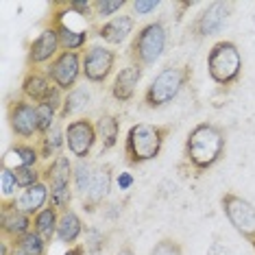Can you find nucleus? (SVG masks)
<instances>
[{"label":"nucleus","instance_id":"38","mask_svg":"<svg viewBox=\"0 0 255 255\" xmlns=\"http://www.w3.org/2000/svg\"><path fill=\"white\" fill-rule=\"evenodd\" d=\"M205 255H229V253H227V249L220 245V242H214V245L207 249V253H205Z\"/></svg>","mask_w":255,"mask_h":255},{"label":"nucleus","instance_id":"25","mask_svg":"<svg viewBox=\"0 0 255 255\" xmlns=\"http://www.w3.org/2000/svg\"><path fill=\"white\" fill-rule=\"evenodd\" d=\"M88 101H90V92L88 90L85 88H74L72 92H68V94L63 96V107L59 112V118L61 120L70 118L74 112H79L81 107L88 105Z\"/></svg>","mask_w":255,"mask_h":255},{"label":"nucleus","instance_id":"4","mask_svg":"<svg viewBox=\"0 0 255 255\" xmlns=\"http://www.w3.org/2000/svg\"><path fill=\"white\" fill-rule=\"evenodd\" d=\"M207 74L220 90H229L242 77V53L231 39H220L207 53Z\"/></svg>","mask_w":255,"mask_h":255},{"label":"nucleus","instance_id":"29","mask_svg":"<svg viewBox=\"0 0 255 255\" xmlns=\"http://www.w3.org/2000/svg\"><path fill=\"white\" fill-rule=\"evenodd\" d=\"M11 170H13V177L22 190L42 181V170L37 166H20V168H11Z\"/></svg>","mask_w":255,"mask_h":255},{"label":"nucleus","instance_id":"42","mask_svg":"<svg viewBox=\"0 0 255 255\" xmlns=\"http://www.w3.org/2000/svg\"><path fill=\"white\" fill-rule=\"evenodd\" d=\"M253 26H255V11H253Z\"/></svg>","mask_w":255,"mask_h":255},{"label":"nucleus","instance_id":"14","mask_svg":"<svg viewBox=\"0 0 255 255\" xmlns=\"http://www.w3.org/2000/svg\"><path fill=\"white\" fill-rule=\"evenodd\" d=\"M20 90H22V96H24L26 101H31L33 105H46V103L50 101V96L59 88H55L53 81L46 77L44 72L31 68V70L24 74V79H22Z\"/></svg>","mask_w":255,"mask_h":255},{"label":"nucleus","instance_id":"22","mask_svg":"<svg viewBox=\"0 0 255 255\" xmlns=\"http://www.w3.org/2000/svg\"><path fill=\"white\" fill-rule=\"evenodd\" d=\"M96 133H98V140H101L103 153H107V150H112L118 144L120 120L114 114H101V118L96 120Z\"/></svg>","mask_w":255,"mask_h":255},{"label":"nucleus","instance_id":"36","mask_svg":"<svg viewBox=\"0 0 255 255\" xmlns=\"http://www.w3.org/2000/svg\"><path fill=\"white\" fill-rule=\"evenodd\" d=\"M159 0H133L129 7L133 9V13L135 15H148L153 13L155 9H159Z\"/></svg>","mask_w":255,"mask_h":255},{"label":"nucleus","instance_id":"1","mask_svg":"<svg viewBox=\"0 0 255 255\" xmlns=\"http://www.w3.org/2000/svg\"><path fill=\"white\" fill-rule=\"evenodd\" d=\"M227 150V133L216 123H199L192 127L183 144V166L196 177L212 170Z\"/></svg>","mask_w":255,"mask_h":255},{"label":"nucleus","instance_id":"40","mask_svg":"<svg viewBox=\"0 0 255 255\" xmlns=\"http://www.w3.org/2000/svg\"><path fill=\"white\" fill-rule=\"evenodd\" d=\"M9 255H28V253L20 245H15V242H9Z\"/></svg>","mask_w":255,"mask_h":255},{"label":"nucleus","instance_id":"27","mask_svg":"<svg viewBox=\"0 0 255 255\" xmlns=\"http://www.w3.org/2000/svg\"><path fill=\"white\" fill-rule=\"evenodd\" d=\"M129 0H92V9H94V18H116L118 11L129 7Z\"/></svg>","mask_w":255,"mask_h":255},{"label":"nucleus","instance_id":"8","mask_svg":"<svg viewBox=\"0 0 255 255\" xmlns=\"http://www.w3.org/2000/svg\"><path fill=\"white\" fill-rule=\"evenodd\" d=\"M234 9H236V4L231 2V0H216V2H210L192 22H190V35L194 39H205L210 35H216V33H220L223 26L227 24V20H229V15L234 13Z\"/></svg>","mask_w":255,"mask_h":255},{"label":"nucleus","instance_id":"17","mask_svg":"<svg viewBox=\"0 0 255 255\" xmlns=\"http://www.w3.org/2000/svg\"><path fill=\"white\" fill-rule=\"evenodd\" d=\"M42 181L48 185V190H66L70 188V183L74 181V166L68 159V155H57L50 161L48 168L42 170Z\"/></svg>","mask_w":255,"mask_h":255},{"label":"nucleus","instance_id":"20","mask_svg":"<svg viewBox=\"0 0 255 255\" xmlns=\"http://www.w3.org/2000/svg\"><path fill=\"white\" fill-rule=\"evenodd\" d=\"M48 196H50V190L48 185L44 181H39L35 185H31V188L22 190V194L18 196V207L22 212H26L28 216L35 218L39 212L46 207V203H48Z\"/></svg>","mask_w":255,"mask_h":255},{"label":"nucleus","instance_id":"32","mask_svg":"<svg viewBox=\"0 0 255 255\" xmlns=\"http://www.w3.org/2000/svg\"><path fill=\"white\" fill-rule=\"evenodd\" d=\"M148 255H183V247L175 238H161L153 245Z\"/></svg>","mask_w":255,"mask_h":255},{"label":"nucleus","instance_id":"11","mask_svg":"<svg viewBox=\"0 0 255 255\" xmlns=\"http://www.w3.org/2000/svg\"><path fill=\"white\" fill-rule=\"evenodd\" d=\"M116 59H118V53L107 46H90L83 53V77L90 83H105L109 79V74L114 72Z\"/></svg>","mask_w":255,"mask_h":255},{"label":"nucleus","instance_id":"18","mask_svg":"<svg viewBox=\"0 0 255 255\" xmlns=\"http://www.w3.org/2000/svg\"><path fill=\"white\" fill-rule=\"evenodd\" d=\"M144 68L140 66H127L123 68L118 74H116L114 83H112V98L118 103H129L133 96H135L137 83L142 81Z\"/></svg>","mask_w":255,"mask_h":255},{"label":"nucleus","instance_id":"16","mask_svg":"<svg viewBox=\"0 0 255 255\" xmlns=\"http://www.w3.org/2000/svg\"><path fill=\"white\" fill-rule=\"evenodd\" d=\"M59 48H61V42H59V35H57L55 28L46 26L39 35L33 39L31 46H28V66H39V63H46V61H53L57 55H59Z\"/></svg>","mask_w":255,"mask_h":255},{"label":"nucleus","instance_id":"3","mask_svg":"<svg viewBox=\"0 0 255 255\" xmlns=\"http://www.w3.org/2000/svg\"><path fill=\"white\" fill-rule=\"evenodd\" d=\"M192 79V68L190 66H168L164 68L157 77L150 81V85L144 90L142 105L146 109H161L170 105L175 98L181 94V90Z\"/></svg>","mask_w":255,"mask_h":255},{"label":"nucleus","instance_id":"19","mask_svg":"<svg viewBox=\"0 0 255 255\" xmlns=\"http://www.w3.org/2000/svg\"><path fill=\"white\" fill-rule=\"evenodd\" d=\"M133 26H135V22H133L131 15H116V18L103 22V24L96 28V35L101 37L103 42L118 46L133 33Z\"/></svg>","mask_w":255,"mask_h":255},{"label":"nucleus","instance_id":"2","mask_svg":"<svg viewBox=\"0 0 255 255\" xmlns=\"http://www.w3.org/2000/svg\"><path fill=\"white\" fill-rule=\"evenodd\" d=\"M170 131H172L170 125H150V123L133 125L125 137V161L135 168L157 159Z\"/></svg>","mask_w":255,"mask_h":255},{"label":"nucleus","instance_id":"28","mask_svg":"<svg viewBox=\"0 0 255 255\" xmlns=\"http://www.w3.org/2000/svg\"><path fill=\"white\" fill-rule=\"evenodd\" d=\"M85 249H88L90 255H101L103 251H105L107 247V234H103L101 229L96 227H85Z\"/></svg>","mask_w":255,"mask_h":255},{"label":"nucleus","instance_id":"31","mask_svg":"<svg viewBox=\"0 0 255 255\" xmlns=\"http://www.w3.org/2000/svg\"><path fill=\"white\" fill-rule=\"evenodd\" d=\"M94 168H92L90 161L81 159L77 166H74V185H77V190L81 194H85V190L90 188L92 179H94Z\"/></svg>","mask_w":255,"mask_h":255},{"label":"nucleus","instance_id":"41","mask_svg":"<svg viewBox=\"0 0 255 255\" xmlns=\"http://www.w3.org/2000/svg\"><path fill=\"white\" fill-rule=\"evenodd\" d=\"M116 255H135V251H133L131 245H125V247H120V251L116 253Z\"/></svg>","mask_w":255,"mask_h":255},{"label":"nucleus","instance_id":"15","mask_svg":"<svg viewBox=\"0 0 255 255\" xmlns=\"http://www.w3.org/2000/svg\"><path fill=\"white\" fill-rule=\"evenodd\" d=\"M109 190H112V164H103L101 168H96L94 179H92L90 188L83 194V201H81L83 210L94 214L103 205V201L109 196Z\"/></svg>","mask_w":255,"mask_h":255},{"label":"nucleus","instance_id":"33","mask_svg":"<svg viewBox=\"0 0 255 255\" xmlns=\"http://www.w3.org/2000/svg\"><path fill=\"white\" fill-rule=\"evenodd\" d=\"M70 203H72V190L66 188V190H53L48 196V205L55 207L59 214L63 212H70Z\"/></svg>","mask_w":255,"mask_h":255},{"label":"nucleus","instance_id":"10","mask_svg":"<svg viewBox=\"0 0 255 255\" xmlns=\"http://www.w3.org/2000/svg\"><path fill=\"white\" fill-rule=\"evenodd\" d=\"M7 120L13 131V135L22 140H31L39 135V125H37V105L26 101L24 96L13 98L7 105Z\"/></svg>","mask_w":255,"mask_h":255},{"label":"nucleus","instance_id":"23","mask_svg":"<svg viewBox=\"0 0 255 255\" xmlns=\"http://www.w3.org/2000/svg\"><path fill=\"white\" fill-rule=\"evenodd\" d=\"M59 218L61 214L55 210V207H44L42 212L37 214L35 218H33V231L39 234L44 238L46 242H50L53 238L57 236V227H59Z\"/></svg>","mask_w":255,"mask_h":255},{"label":"nucleus","instance_id":"7","mask_svg":"<svg viewBox=\"0 0 255 255\" xmlns=\"http://www.w3.org/2000/svg\"><path fill=\"white\" fill-rule=\"evenodd\" d=\"M220 207L229 225L251 245L255 253V205L236 192H225L220 196Z\"/></svg>","mask_w":255,"mask_h":255},{"label":"nucleus","instance_id":"9","mask_svg":"<svg viewBox=\"0 0 255 255\" xmlns=\"http://www.w3.org/2000/svg\"><path fill=\"white\" fill-rule=\"evenodd\" d=\"M81 74H83V55L72 50H61L46 68V77L61 92H72L77 88Z\"/></svg>","mask_w":255,"mask_h":255},{"label":"nucleus","instance_id":"30","mask_svg":"<svg viewBox=\"0 0 255 255\" xmlns=\"http://www.w3.org/2000/svg\"><path fill=\"white\" fill-rule=\"evenodd\" d=\"M15 245H20L28 255H46L48 242H46L39 234H35V231H28L26 236H22L20 240H15Z\"/></svg>","mask_w":255,"mask_h":255},{"label":"nucleus","instance_id":"39","mask_svg":"<svg viewBox=\"0 0 255 255\" xmlns=\"http://www.w3.org/2000/svg\"><path fill=\"white\" fill-rule=\"evenodd\" d=\"M85 253H88L85 245H72V247H68V251L63 255H85Z\"/></svg>","mask_w":255,"mask_h":255},{"label":"nucleus","instance_id":"24","mask_svg":"<svg viewBox=\"0 0 255 255\" xmlns=\"http://www.w3.org/2000/svg\"><path fill=\"white\" fill-rule=\"evenodd\" d=\"M66 142V131H61L59 127H53L46 135L39 137V157L44 159H50V157H57V150L61 148V144Z\"/></svg>","mask_w":255,"mask_h":255},{"label":"nucleus","instance_id":"5","mask_svg":"<svg viewBox=\"0 0 255 255\" xmlns=\"http://www.w3.org/2000/svg\"><path fill=\"white\" fill-rule=\"evenodd\" d=\"M166 42H168V33L159 20L140 26L129 44V53H127L131 59V66L148 68L153 63H157L166 50Z\"/></svg>","mask_w":255,"mask_h":255},{"label":"nucleus","instance_id":"21","mask_svg":"<svg viewBox=\"0 0 255 255\" xmlns=\"http://www.w3.org/2000/svg\"><path fill=\"white\" fill-rule=\"evenodd\" d=\"M85 231L83 227V220L77 212H63L59 218V227H57V240L63 242V245L72 247L74 242L79 240V236Z\"/></svg>","mask_w":255,"mask_h":255},{"label":"nucleus","instance_id":"35","mask_svg":"<svg viewBox=\"0 0 255 255\" xmlns=\"http://www.w3.org/2000/svg\"><path fill=\"white\" fill-rule=\"evenodd\" d=\"M55 116L57 112L48 105H37V125H39V135H46L55 127Z\"/></svg>","mask_w":255,"mask_h":255},{"label":"nucleus","instance_id":"37","mask_svg":"<svg viewBox=\"0 0 255 255\" xmlns=\"http://www.w3.org/2000/svg\"><path fill=\"white\" fill-rule=\"evenodd\" d=\"M118 185H120V190H129L133 185V175H131V172H120Z\"/></svg>","mask_w":255,"mask_h":255},{"label":"nucleus","instance_id":"13","mask_svg":"<svg viewBox=\"0 0 255 255\" xmlns=\"http://www.w3.org/2000/svg\"><path fill=\"white\" fill-rule=\"evenodd\" d=\"M33 216L22 212L18 207V199L2 201L0 203V231H2V240L15 242L28 231H33Z\"/></svg>","mask_w":255,"mask_h":255},{"label":"nucleus","instance_id":"26","mask_svg":"<svg viewBox=\"0 0 255 255\" xmlns=\"http://www.w3.org/2000/svg\"><path fill=\"white\" fill-rule=\"evenodd\" d=\"M4 155H15V166L13 168L35 166L37 159H39V148H35L33 144H26V142H18V144H13L11 148H7V153Z\"/></svg>","mask_w":255,"mask_h":255},{"label":"nucleus","instance_id":"6","mask_svg":"<svg viewBox=\"0 0 255 255\" xmlns=\"http://www.w3.org/2000/svg\"><path fill=\"white\" fill-rule=\"evenodd\" d=\"M70 20H72V11L68 7V0H53L50 2V18L46 22V26L57 31L63 50L79 53L88 44L90 33L85 26H74Z\"/></svg>","mask_w":255,"mask_h":255},{"label":"nucleus","instance_id":"34","mask_svg":"<svg viewBox=\"0 0 255 255\" xmlns=\"http://www.w3.org/2000/svg\"><path fill=\"white\" fill-rule=\"evenodd\" d=\"M0 183H2V201H11L15 199V192H18V181L13 177V170L9 166H2V175H0Z\"/></svg>","mask_w":255,"mask_h":255},{"label":"nucleus","instance_id":"12","mask_svg":"<svg viewBox=\"0 0 255 255\" xmlns=\"http://www.w3.org/2000/svg\"><path fill=\"white\" fill-rule=\"evenodd\" d=\"M98 140V133H96V125L92 123L90 118H77L70 120L66 127V144L70 155H74L79 161L81 159H88L92 148Z\"/></svg>","mask_w":255,"mask_h":255}]
</instances>
